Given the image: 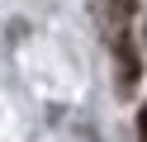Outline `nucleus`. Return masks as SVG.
I'll return each mask as SVG.
<instances>
[{
    "mask_svg": "<svg viewBox=\"0 0 147 142\" xmlns=\"http://www.w3.org/2000/svg\"><path fill=\"white\" fill-rule=\"evenodd\" d=\"M138 142H147V109L138 114Z\"/></svg>",
    "mask_w": 147,
    "mask_h": 142,
    "instance_id": "obj_3",
    "label": "nucleus"
},
{
    "mask_svg": "<svg viewBox=\"0 0 147 142\" xmlns=\"http://www.w3.org/2000/svg\"><path fill=\"white\" fill-rule=\"evenodd\" d=\"M114 62H119V90L123 95H133V85H138V47H133V38L128 33H114Z\"/></svg>",
    "mask_w": 147,
    "mask_h": 142,
    "instance_id": "obj_1",
    "label": "nucleus"
},
{
    "mask_svg": "<svg viewBox=\"0 0 147 142\" xmlns=\"http://www.w3.org/2000/svg\"><path fill=\"white\" fill-rule=\"evenodd\" d=\"M133 9H138V0H109V33H123Z\"/></svg>",
    "mask_w": 147,
    "mask_h": 142,
    "instance_id": "obj_2",
    "label": "nucleus"
}]
</instances>
